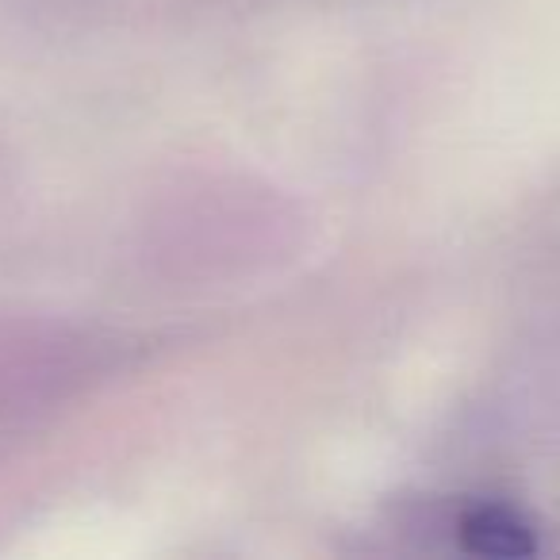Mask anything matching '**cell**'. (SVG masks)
Returning a JSON list of instances; mask_svg holds the SVG:
<instances>
[{"label":"cell","instance_id":"obj_1","mask_svg":"<svg viewBox=\"0 0 560 560\" xmlns=\"http://www.w3.org/2000/svg\"><path fill=\"white\" fill-rule=\"evenodd\" d=\"M460 545L476 557L518 560L537 549L534 526L511 503H480L460 518Z\"/></svg>","mask_w":560,"mask_h":560}]
</instances>
